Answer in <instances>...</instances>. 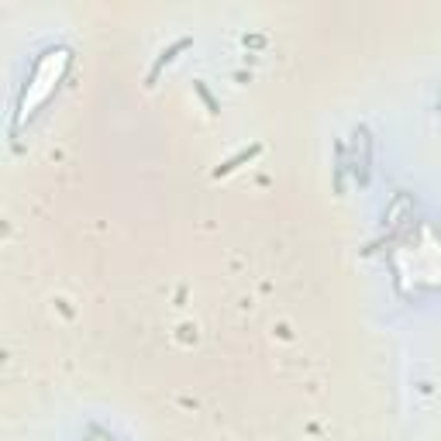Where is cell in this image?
Masks as SVG:
<instances>
[{
	"instance_id": "7a4b0ae2",
	"label": "cell",
	"mask_w": 441,
	"mask_h": 441,
	"mask_svg": "<svg viewBox=\"0 0 441 441\" xmlns=\"http://www.w3.org/2000/svg\"><path fill=\"white\" fill-rule=\"evenodd\" d=\"M256 152H259V149H245V152H238V156H234L231 162H224V166H221V169H217V176H221V173H231L234 166H241V162H245V159H252V156H256Z\"/></svg>"
},
{
	"instance_id": "3957f363",
	"label": "cell",
	"mask_w": 441,
	"mask_h": 441,
	"mask_svg": "<svg viewBox=\"0 0 441 441\" xmlns=\"http://www.w3.org/2000/svg\"><path fill=\"white\" fill-rule=\"evenodd\" d=\"M197 93L204 97V104H207V110H210V114H217V104H214V97L207 93V86H204V83H197Z\"/></svg>"
},
{
	"instance_id": "6da1fadb",
	"label": "cell",
	"mask_w": 441,
	"mask_h": 441,
	"mask_svg": "<svg viewBox=\"0 0 441 441\" xmlns=\"http://www.w3.org/2000/svg\"><path fill=\"white\" fill-rule=\"evenodd\" d=\"M186 45H190V38H180V42H173V45H169L166 52L159 55V59H156V66L149 69V86H156V79H159V73H162V66H169V62L176 59V52H183Z\"/></svg>"
}]
</instances>
